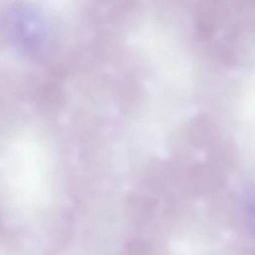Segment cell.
Returning a JSON list of instances; mask_svg holds the SVG:
<instances>
[{
    "label": "cell",
    "instance_id": "1",
    "mask_svg": "<svg viewBox=\"0 0 255 255\" xmlns=\"http://www.w3.org/2000/svg\"><path fill=\"white\" fill-rule=\"evenodd\" d=\"M123 207L128 219L134 223H140L149 218L154 205L153 201L147 197L130 195L125 200Z\"/></svg>",
    "mask_w": 255,
    "mask_h": 255
},
{
    "label": "cell",
    "instance_id": "2",
    "mask_svg": "<svg viewBox=\"0 0 255 255\" xmlns=\"http://www.w3.org/2000/svg\"><path fill=\"white\" fill-rule=\"evenodd\" d=\"M145 245L140 240L130 239L125 243V247L127 252L132 254H138L145 251Z\"/></svg>",
    "mask_w": 255,
    "mask_h": 255
}]
</instances>
